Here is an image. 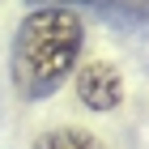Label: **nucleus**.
I'll list each match as a JSON object with an SVG mask.
<instances>
[{
	"mask_svg": "<svg viewBox=\"0 0 149 149\" xmlns=\"http://www.w3.org/2000/svg\"><path fill=\"white\" fill-rule=\"evenodd\" d=\"M34 149H111L98 132L90 128H77V124H60V128H47L43 136L34 141Z\"/></svg>",
	"mask_w": 149,
	"mask_h": 149,
	"instance_id": "obj_3",
	"label": "nucleus"
},
{
	"mask_svg": "<svg viewBox=\"0 0 149 149\" xmlns=\"http://www.w3.org/2000/svg\"><path fill=\"white\" fill-rule=\"evenodd\" d=\"M94 4H98V0H94Z\"/></svg>",
	"mask_w": 149,
	"mask_h": 149,
	"instance_id": "obj_4",
	"label": "nucleus"
},
{
	"mask_svg": "<svg viewBox=\"0 0 149 149\" xmlns=\"http://www.w3.org/2000/svg\"><path fill=\"white\" fill-rule=\"evenodd\" d=\"M85 47V22L64 4L26 13L13 34V85L22 98H47L64 85Z\"/></svg>",
	"mask_w": 149,
	"mask_h": 149,
	"instance_id": "obj_1",
	"label": "nucleus"
},
{
	"mask_svg": "<svg viewBox=\"0 0 149 149\" xmlns=\"http://www.w3.org/2000/svg\"><path fill=\"white\" fill-rule=\"evenodd\" d=\"M72 90H77V102L85 107V111H115V107L124 102V72L115 68L111 60H85L77 68V77H72Z\"/></svg>",
	"mask_w": 149,
	"mask_h": 149,
	"instance_id": "obj_2",
	"label": "nucleus"
}]
</instances>
